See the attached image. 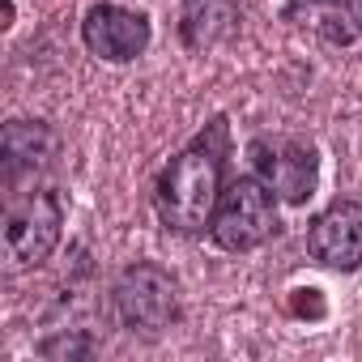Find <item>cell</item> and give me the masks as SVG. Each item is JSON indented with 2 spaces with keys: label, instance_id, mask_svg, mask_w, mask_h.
Here are the masks:
<instances>
[{
  "label": "cell",
  "instance_id": "obj_11",
  "mask_svg": "<svg viewBox=\"0 0 362 362\" xmlns=\"http://www.w3.org/2000/svg\"><path fill=\"white\" fill-rule=\"evenodd\" d=\"M345 18H349V26H354V35L362 39V0H345Z\"/></svg>",
  "mask_w": 362,
  "mask_h": 362
},
{
  "label": "cell",
  "instance_id": "obj_8",
  "mask_svg": "<svg viewBox=\"0 0 362 362\" xmlns=\"http://www.w3.org/2000/svg\"><path fill=\"white\" fill-rule=\"evenodd\" d=\"M239 26V0H184L179 9V35L192 52H209L230 39Z\"/></svg>",
  "mask_w": 362,
  "mask_h": 362
},
{
  "label": "cell",
  "instance_id": "obj_5",
  "mask_svg": "<svg viewBox=\"0 0 362 362\" xmlns=\"http://www.w3.org/2000/svg\"><path fill=\"white\" fill-rule=\"evenodd\" d=\"M115 311L132 332H158L179 311V290L166 269L158 264H132L115 281Z\"/></svg>",
  "mask_w": 362,
  "mask_h": 362
},
{
  "label": "cell",
  "instance_id": "obj_1",
  "mask_svg": "<svg viewBox=\"0 0 362 362\" xmlns=\"http://www.w3.org/2000/svg\"><path fill=\"white\" fill-rule=\"evenodd\" d=\"M226 166V119H214L188 149H179L158 179V214L179 235H201L222 201Z\"/></svg>",
  "mask_w": 362,
  "mask_h": 362
},
{
  "label": "cell",
  "instance_id": "obj_3",
  "mask_svg": "<svg viewBox=\"0 0 362 362\" xmlns=\"http://www.w3.org/2000/svg\"><path fill=\"white\" fill-rule=\"evenodd\" d=\"M60 226H64V209L56 192H30L22 201L9 205L5 214V252L18 269H35L43 264L56 243H60Z\"/></svg>",
  "mask_w": 362,
  "mask_h": 362
},
{
  "label": "cell",
  "instance_id": "obj_6",
  "mask_svg": "<svg viewBox=\"0 0 362 362\" xmlns=\"http://www.w3.org/2000/svg\"><path fill=\"white\" fill-rule=\"evenodd\" d=\"M81 43L111 64H128L149 47V18L124 5H94L81 22Z\"/></svg>",
  "mask_w": 362,
  "mask_h": 362
},
{
  "label": "cell",
  "instance_id": "obj_2",
  "mask_svg": "<svg viewBox=\"0 0 362 362\" xmlns=\"http://www.w3.org/2000/svg\"><path fill=\"white\" fill-rule=\"evenodd\" d=\"M277 230V192L264 184L260 175H243L222 192L209 235L226 252H252Z\"/></svg>",
  "mask_w": 362,
  "mask_h": 362
},
{
  "label": "cell",
  "instance_id": "obj_12",
  "mask_svg": "<svg viewBox=\"0 0 362 362\" xmlns=\"http://www.w3.org/2000/svg\"><path fill=\"white\" fill-rule=\"evenodd\" d=\"M294 311H298V315H307V311H311V315H324V303H320L315 290H311V298H294Z\"/></svg>",
  "mask_w": 362,
  "mask_h": 362
},
{
  "label": "cell",
  "instance_id": "obj_7",
  "mask_svg": "<svg viewBox=\"0 0 362 362\" xmlns=\"http://www.w3.org/2000/svg\"><path fill=\"white\" fill-rule=\"evenodd\" d=\"M307 252L337 273H354L362 264V205L358 201H332L311 222Z\"/></svg>",
  "mask_w": 362,
  "mask_h": 362
},
{
  "label": "cell",
  "instance_id": "obj_9",
  "mask_svg": "<svg viewBox=\"0 0 362 362\" xmlns=\"http://www.w3.org/2000/svg\"><path fill=\"white\" fill-rule=\"evenodd\" d=\"M56 149V136L47 124H30V119H13L5 124V166L9 175H18L22 166H43Z\"/></svg>",
  "mask_w": 362,
  "mask_h": 362
},
{
  "label": "cell",
  "instance_id": "obj_4",
  "mask_svg": "<svg viewBox=\"0 0 362 362\" xmlns=\"http://www.w3.org/2000/svg\"><path fill=\"white\" fill-rule=\"evenodd\" d=\"M247 158L256 166V175L264 184L290 201V205H303L315 184H320V158L307 141H294V136H256L247 145Z\"/></svg>",
  "mask_w": 362,
  "mask_h": 362
},
{
  "label": "cell",
  "instance_id": "obj_10",
  "mask_svg": "<svg viewBox=\"0 0 362 362\" xmlns=\"http://www.w3.org/2000/svg\"><path fill=\"white\" fill-rule=\"evenodd\" d=\"M94 345L86 341V337H56V341H43L39 345V354L43 358H77V354H90Z\"/></svg>",
  "mask_w": 362,
  "mask_h": 362
}]
</instances>
